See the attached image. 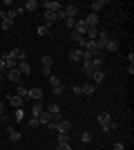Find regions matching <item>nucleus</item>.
<instances>
[{
    "instance_id": "obj_45",
    "label": "nucleus",
    "mask_w": 134,
    "mask_h": 150,
    "mask_svg": "<svg viewBox=\"0 0 134 150\" xmlns=\"http://www.w3.org/2000/svg\"><path fill=\"white\" fill-rule=\"evenodd\" d=\"M2 81H5V74H2V72H0V85H2Z\"/></svg>"
},
{
    "instance_id": "obj_6",
    "label": "nucleus",
    "mask_w": 134,
    "mask_h": 150,
    "mask_svg": "<svg viewBox=\"0 0 134 150\" xmlns=\"http://www.w3.org/2000/svg\"><path fill=\"white\" fill-rule=\"evenodd\" d=\"M16 69H18V72H20V74H22V76L32 74V65H29V63H27V61H20L18 65H16Z\"/></svg>"
},
{
    "instance_id": "obj_41",
    "label": "nucleus",
    "mask_w": 134,
    "mask_h": 150,
    "mask_svg": "<svg viewBox=\"0 0 134 150\" xmlns=\"http://www.w3.org/2000/svg\"><path fill=\"white\" fill-rule=\"evenodd\" d=\"M128 65H134V52H130V54H128Z\"/></svg>"
},
{
    "instance_id": "obj_21",
    "label": "nucleus",
    "mask_w": 134,
    "mask_h": 150,
    "mask_svg": "<svg viewBox=\"0 0 134 150\" xmlns=\"http://www.w3.org/2000/svg\"><path fill=\"white\" fill-rule=\"evenodd\" d=\"M51 119H54V117H51V114H49V112H47V110H43V112H40V114H38V121H40V123H45V125L49 123V121H51Z\"/></svg>"
},
{
    "instance_id": "obj_4",
    "label": "nucleus",
    "mask_w": 134,
    "mask_h": 150,
    "mask_svg": "<svg viewBox=\"0 0 134 150\" xmlns=\"http://www.w3.org/2000/svg\"><path fill=\"white\" fill-rule=\"evenodd\" d=\"M27 96H29L34 103H36V101H43V90L40 88H32L29 92H27Z\"/></svg>"
},
{
    "instance_id": "obj_25",
    "label": "nucleus",
    "mask_w": 134,
    "mask_h": 150,
    "mask_svg": "<svg viewBox=\"0 0 134 150\" xmlns=\"http://www.w3.org/2000/svg\"><path fill=\"white\" fill-rule=\"evenodd\" d=\"M89 63H92V67H94V69H103V56H94Z\"/></svg>"
},
{
    "instance_id": "obj_36",
    "label": "nucleus",
    "mask_w": 134,
    "mask_h": 150,
    "mask_svg": "<svg viewBox=\"0 0 134 150\" xmlns=\"http://www.w3.org/2000/svg\"><path fill=\"white\" fill-rule=\"evenodd\" d=\"M27 125H29V128H38V125H40V121L36 119V117H32V119L27 121Z\"/></svg>"
},
{
    "instance_id": "obj_11",
    "label": "nucleus",
    "mask_w": 134,
    "mask_h": 150,
    "mask_svg": "<svg viewBox=\"0 0 134 150\" xmlns=\"http://www.w3.org/2000/svg\"><path fill=\"white\" fill-rule=\"evenodd\" d=\"M7 134H9V139H11L13 144H18L20 139H22V134H20V132L16 130V128H7Z\"/></svg>"
},
{
    "instance_id": "obj_17",
    "label": "nucleus",
    "mask_w": 134,
    "mask_h": 150,
    "mask_svg": "<svg viewBox=\"0 0 134 150\" xmlns=\"http://www.w3.org/2000/svg\"><path fill=\"white\" fill-rule=\"evenodd\" d=\"M72 38H74V43H76V45L85 47V40H87V38H85L83 34H76V31H72Z\"/></svg>"
},
{
    "instance_id": "obj_12",
    "label": "nucleus",
    "mask_w": 134,
    "mask_h": 150,
    "mask_svg": "<svg viewBox=\"0 0 134 150\" xmlns=\"http://www.w3.org/2000/svg\"><path fill=\"white\" fill-rule=\"evenodd\" d=\"M54 23H58V13H54V11H45V25H54Z\"/></svg>"
},
{
    "instance_id": "obj_1",
    "label": "nucleus",
    "mask_w": 134,
    "mask_h": 150,
    "mask_svg": "<svg viewBox=\"0 0 134 150\" xmlns=\"http://www.w3.org/2000/svg\"><path fill=\"white\" fill-rule=\"evenodd\" d=\"M7 54H9V58H11V61H16V63H20V61H27V54H25V50H20V47H13V50H9Z\"/></svg>"
},
{
    "instance_id": "obj_33",
    "label": "nucleus",
    "mask_w": 134,
    "mask_h": 150,
    "mask_svg": "<svg viewBox=\"0 0 134 150\" xmlns=\"http://www.w3.org/2000/svg\"><path fill=\"white\" fill-rule=\"evenodd\" d=\"M83 72H85V74H87V76H92V72H94V67H92V63H83Z\"/></svg>"
},
{
    "instance_id": "obj_32",
    "label": "nucleus",
    "mask_w": 134,
    "mask_h": 150,
    "mask_svg": "<svg viewBox=\"0 0 134 150\" xmlns=\"http://www.w3.org/2000/svg\"><path fill=\"white\" fill-rule=\"evenodd\" d=\"M13 27V20H9V18H2V29L5 31H9Z\"/></svg>"
},
{
    "instance_id": "obj_26",
    "label": "nucleus",
    "mask_w": 134,
    "mask_h": 150,
    "mask_svg": "<svg viewBox=\"0 0 134 150\" xmlns=\"http://www.w3.org/2000/svg\"><path fill=\"white\" fill-rule=\"evenodd\" d=\"M49 83H51V90H58V88H63V83H60V79H58V76H54V74L49 76Z\"/></svg>"
},
{
    "instance_id": "obj_2",
    "label": "nucleus",
    "mask_w": 134,
    "mask_h": 150,
    "mask_svg": "<svg viewBox=\"0 0 134 150\" xmlns=\"http://www.w3.org/2000/svg\"><path fill=\"white\" fill-rule=\"evenodd\" d=\"M40 63H43V74H45V76H51V65H54V58H51V56H43V58H40Z\"/></svg>"
},
{
    "instance_id": "obj_34",
    "label": "nucleus",
    "mask_w": 134,
    "mask_h": 150,
    "mask_svg": "<svg viewBox=\"0 0 134 150\" xmlns=\"http://www.w3.org/2000/svg\"><path fill=\"white\" fill-rule=\"evenodd\" d=\"M65 27H69V29L74 31V27H76V18H65Z\"/></svg>"
},
{
    "instance_id": "obj_9",
    "label": "nucleus",
    "mask_w": 134,
    "mask_h": 150,
    "mask_svg": "<svg viewBox=\"0 0 134 150\" xmlns=\"http://www.w3.org/2000/svg\"><path fill=\"white\" fill-rule=\"evenodd\" d=\"M98 123H101V128L109 125V123H112V114H109V112H101V114H98Z\"/></svg>"
},
{
    "instance_id": "obj_39",
    "label": "nucleus",
    "mask_w": 134,
    "mask_h": 150,
    "mask_svg": "<svg viewBox=\"0 0 134 150\" xmlns=\"http://www.w3.org/2000/svg\"><path fill=\"white\" fill-rule=\"evenodd\" d=\"M112 150H125V146H123V144H121V141H116V144H114V146H112Z\"/></svg>"
},
{
    "instance_id": "obj_18",
    "label": "nucleus",
    "mask_w": 134,
    "mask_h": 150,
    "mask_svg": "<svg viewBox=\"0 0 134 150\" xmlns=\"http://www.w3.org/2000/svg\"><path fill=\"white\" fill-rule=\"evenodd\" d=\"M9 103H11V105L16 108V110H18V108H22L25 99H20V96H16V94H13V96H9Z\"/></svg>"
},
{
    "instance_id": "obj_7",
    "label": "nucleus",
    "mask_w": 134,
    "mask_h": 150,
    "mask_svg": "<svg viewBox=\"0 0 134 150\" xmlns=\"http://www.w3.org/2000/svg\"><path fill=\"white\" fill-rule=\"evenodd\" d=\"M7 79H9V81H13V83H20V79H22V74H20L18 69L13 67V69H7Z\"/></svg>"
},
{
    "instance_id": "obj_5",
    "label": "nucleus",
    "mask_w": 134,
    "mask_h": 150,
    "mask_svg": "<svg viewBox=\"0 0 134 150\" xmlns=\"http://www.w3.org/2000/svg\"><path fill=\"white\" fill-rule=\"evenodd\" d=\"M40 7H45V11H54V13L60 11V5H58V2H54V0H47V2H43Z\"/></svg>"
},
{
    "instance_id": "obj_22",
    "label": "nucleus",
    "mask_w": 134,
    "mask_h": 150,
    "mask_svg": "<svg viewBox=\"0 0 134 150\" xmlns=\"http://www.w3.org/2000/svg\"><path fill=\"white\" fill-rule=\"evenodd\" d=\"M81 88H83V94H85V96H92V94L96 92V85H94V83H87V85H81Z\"/></svg>"
},
{
    "instance_id": "obj_37",
    "label": "nucleus",
    "mask_w": 134,
    "mask_h": 150,
    "mask_svg": "<svg viewBox=\"0 0 134 150\" xmlns=\"http://www.w3.org/2000/svg\"><path fill=\"white\" fill-rule=\"evenodd\" d=\"M47 128H49L51 132H56V130H58V121H54V119H51L49 123H47Z\"/></svg>"
},
{
    "instance_id": "obj_28",
    "label": "nucleus",
    "mask_w": 134,
    "mask_h": 150,
    "mask_svg": "<svg viewBox=\"0 0 134 150\" xmlns=\"http://www.w3.org/2000/svg\"><path fill=\"white\" fill-rule=\"evenodd\" d=\"M105 50H107V52H116V50H119V43H116L114 38H109L107 45H105Z\"/></svg>"
},
{
    "instance_id": "obj_15",
    "label": "nucleus",
    "mask_w": 134,
    "mask_h": 150,
    "mask_svg": "<svg viewBox=\"0 0 134 150\" xmlns=\"http://www.w3.org/2000/svg\"><path fill=\"white\" fill-rule=\"evenodd\" d=\"M85 38H87V40H96V38H98V29H96V27H87Z\"/></svg>"
},
{
    "instance_id": "obj_40",
    "label": "nucleus",
    "mask_w": 134,
    "mask_h": 150,
    "mask_svg": "<svg viewBox=\"0 0 134 150\" xmlns=\"http://www.w3.org/2000/svg\"><path fill=\"white\" fill-rule=\"evenodd\" d=\"M72 90H74V94H76V96H78V94H83V88H81V85H74Z\"/></svg>"
},
{
    "instance_id": "obj_8",
    "label": "nucleus",
    "mask_w": 134,
    "mask_h": 150,
    "mask_svg": "<svg viewBox=\"0 0 134 150\" xmlns=\"http://www.w3.org/2000/svg\"><path fill=\"white\" fill-rule=\"evenodd\" d=\"M89 79H94V85H98V83H103V81H105V72H103V69H94Z\"/></svg>"
},
{
    "instance_id": "obj_43",
    "label": "nucleus",
    "mask_w": 134,
    "mask_h": 150,
    "mask_svg": "<svg viewBox=\"0 0 134 150\" xmlns=\"http://www.w3.org/2000/svg\"><path fill=\"white\" fill-rule=\"evenodd\" d=\"M2 119H5V105L0 103V123H2Z\"/></svg>"
},
{
    "instance_id": "obj_24",
    "label": "nucleus",
    "mask_w": 134,
    "mask_h": 150,
    "mask_svg": "<svg viewBox=\"0 0 134 150\" xmlns=\"http://www.w3.org/2000/svg\"><path fill=\"white\" fill-rule=\"evenodd\" d=\"M45 108H43V103H40V101H36V103H34V108H32V117H36V119H38V114L43 112Z\"/></svg>"
},
{
    "instance_id": "obj_3",
    "label": "nucleus",
    "mask_w": 134,
    "mask_h": 150,
    "mask_svg": "<svg viewBox=\"0 0 134 150\" xmlns=\"http://www.w3.org/2000/svg\"><path fill=\"white\" fill-rule=\"evenodd\" d=\"M45 110H47V112L54 117V121H60V105H58V103H49Z\"/></svg>"
},
{
    "instance_id": "obj_13",
    "label": "nucleus",
    "mask_w": 134,
    "mask_h": 150,
    "mask_svg": "<svg viewBox=\"0 0 134 150\" xmlns=\"http://www.w3.org/2000/svg\"><path fill=\"white\" fill-rule=\"evenodd\" d=\"M69 61H83V50H81V47H76V50H72L69 52Z\"/></svg>"
},
{
    "instance_id": "obj_31",
    "label": "nucleus",
    "mask_w": 134,
    "mask_h": 150,
    "mask_svg": "<svg viewBox=\"0 0 134 150\" xmlns=\"http://www.w3.org/2000/svg\"><path fill=\"white\" fill-rule=\"evenodd\" d=\"M58 144H69V132H58Z\"/></svg>"
},
{
    "instance_id": "obj_27",
    "label": "nucleus",
    "mask_w": 134,
    "mask_h": 150,
    "mask_svg": "<svg viewBox=\"0 0 134 150\" xmlns=\"http://www.w3.org/2000/svg\"><path fill=\"white\" fill-rule=\"evenodd\" d=\"M38 36H49V31H51V27L49 25H38Z\"/></svg>"
},
{
    "instance_id": "obj_35",
    "label": "nucleus",
    "mask_w": 134,
    "mask_h": 150,
    "mask_svg": "<svg viewBox=\"0 0 134 150\" xmlns=\"http://www.w3.org/2000/svg\"><path fill=\"white\" fill-rule=\"evenodd\" d=\"M92 58H94V54H92V52H89V50H83V63L92 61Z\"/></svg>"
},
{
    "instance_id": "obj_23",
    "label": "nucleus",
    "mask_w": 134,
    "mask_h": 150,
    "mask_svg": "<svg viewBox=\"0 0 134 150\" xmlns=\"http://www.w3.org/2000/svg\"><path fill=\"white\" fill-rule=\"evenodd\" d=\"M38 2H36V0H27L25 2V7H22V9H25V11H36V9H38Z\"/></svg>"
},
{
    "instance_id": "obj_42",
    "label": "nucleus",
    "mask_w": 134,
    "mask_h": 150,
    "mask_svg": "<svg viewBox=\"0 0 134 150\" xmlns=\"http://www.w3.org/2000/svg\"><path fill=\"white\" fill-rule=\"evenodd\" d=\"M56 150H72V148H69V144H58Z\"/></svg>"
},
{
    "instance_id": "obj_16",
    "label": "nucleus",
    "mask_w": 134,
    "mask_h": 150,
    "mask_svg": "<svg viewBox=\"0 0 134 150\" xmlns=\"http://www.w3.org/2000/svg\"><path fill=\"white\" fill-rule=\"evenodd\" d=\"M74 31H76V34H83V36H85V31H87V23H85V20H76V27H74Z\"/></svg>"
},
{
    "instance_id": "obj_44",
    "label": "nucleus",
    "mask_w": 134,
    "mask_h": 150,
    "mask_svg": "<svg viewBox=\"0 0 134 150\" xmlns=\"http://www.w3.org/2000/svg\"><path fill=\"white\" fill-rule=\"evenodd\" d=\"M5 69H7V65H5V61H2V58H0V72H2V74H5Z\"/></svg>"
},
{
    "instance_id": "obj_14",
    "label": "nucleus",
    "mask_w": 134,
    "mask_h": 150,
    "mask_svg": "<svg viewBox=\"0 0 134 150\" xmlns=\"http://www.w3.org/2000/svg\"><path fill=\"white\" fill-rule=\"evenodd\" d=\"M103 7H107V0H96V2H92V13H98Z\"/></svg>"
},
{
    "instance_id": "obj_29",
    "label": "nucleus",
    "mask_w": 134,
    "mask_h": 150,
    "mask_svg": "<svg viewBox=\"0 0 134 150\" xmlns=\"http://www.w3.org/2000/svg\"><path fill=\"white\" fill-rule=\"evenodd\" d=\"M27 92H29V90H27L25 85H20V83H18V90H16V96H20V99H27Z\"/></svg>"
},
{
    "instance_id": "obj_30",
    "label": "nucleus",
    "mask_w": 134,
    "mask_h": 150,
    "mask_svg": "<svg viewBox=\"0 0 134 150\" xmlns=\"http://www.w3.org/2000/svg\"><path fill=\"white\" fill-rule=\"evenodd\" d=\"M78 137H81V141H83V144H89V141L94 139V134H92V132H81Z\"/></svg>"
},
{
    "instance_id": "obj_19",
    "label": "nucleus",
    "mask_w": 134,
    "mask_h": 150,
    "mask_svg": "<svg viewBox=\"0 0 134 150\" xmlns=\"http://www.w3.org/2000/svg\"><path fill=\"white\" fill-rule=\"evenodd\" d=\"M85 23H87V27H96L98 25V13H89L85 18Z\"/></svg>"
},
{
    "instance_id": "obj_38",
    "label": "nucleus",
    "mask_w": 134,
    "mask_h": 150,
    "mask_svg": "<svg viewBox=\"0 0 134 150\" xmlns=\"http://www.w3.org/2000/svg\"><path fill=\"white\" fill-rule=\"evenodd\" d=\"M22 117H25V110L18 108V110H16V121H22Z\"/></svg>"
},
{
    "instance_id": "obj_10",
    "label": "nucleus",
    "mask_w": 134,
    "mask_h": 150,
    "mask_svg": "<svg viewBox=\"0 0 134 150\" xmlns=\"http://www.w3.org/2000/svg\"><path fill=\"white\" fill-rule=\"evenodd\" d=\"M76 11H78V7H76V5H67V7L63 9L65 18H76Z\"/></svg>"
},
{
    "instance_id": "obj_20",
    "label": "nucleus",
    "mask_w": 134,
    "mask_h": 150,
    "mask_svg": "<svg viewBox=\"0 0 134 150\" xmlns=\"http://www.w3.org/2000/svg\"><path fill=\"white\" fill-rule=\"evenodd\" d=\"M56 132H72V123L69 121H58V130Z\"/></svg>"
}]
</instances>
